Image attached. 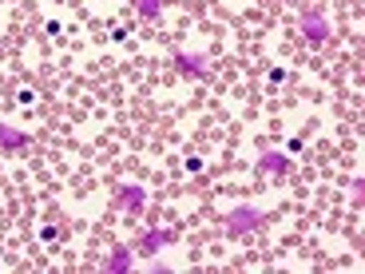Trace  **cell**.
<instances>
[{"label": "cell", "mask_w": 365, "mask_h": 274, "mask_svg": "<svg viewBox=\"0 0 365 274\" xmlns=\"http://www.w3.org/2000/svg\"><path fill=\"white\" fill-rule=\"evenodd\" d=\"M302 143H306V136H294V139H290V147H286V156H298Z\"/></svg>", "instance_id": "cell-12"}, {"label": "cell", "mask_w": 365, "mask_h": 274, "mask_svg": "<svg viewBox=\"0 0 365 274\" xmlns=\"http://www.w3.org/2000/svg\"><path fill=\"white\" fill-rule=\"evenodd\" d=\"M302 36H306V44H310V48H322L329 36H334V28H329V20L322 16L318 9H306V12H302Z\"/></svg>", "instance_id": "cell-2"}, {"label": "cell", "mask_w": 365, "mask_h": 274, "mask_svg": "<svg viewBox=\"0 0 365 274\" xmlns=\"http://www.w3.org/2000/svg\"><path fill=\"white\" fill-rule=\"evenodd\" d=\"M171 243H179V235H175V230H159V227H151L143 238H139V243H131V247H135L139 255H159V250L171 247Z\"/></svg>", "instance_id": "cell-4"}, {"label": "cell", "mask_w": 365, "mask_h": 274, "mask_svg": "<svg viewBox=\"0 0 365 274\" xmlns=\"http://www.w3.org/2000/svg\"><path fill=\"white\" fill-rule=\"evenodd\" d=\"M282 80H286V68L274 64V68H270V83H282Z\"/></svg>", "instance_id": "cell-13"}, {"label": "cell", "mask_w": 365, "mask_h": 274, "mask_svg": "<svg viewBox=\"0 0 365 274\" xmlns=\"http://www.w3.org/2000/svg\"><path fill=\"white\" fill-rule=\"evenodd\" d=\"M131 255H135V247H115V250H111V258L103 263V270H108V274L135 270V258H131Z\"/></svg>", "instance_id": "cell-8"}, {"label": "cell", "mask_w": 365, "mask_h": 274, "mask_svg": "<svg viewBox=\"0 0 365 274\" xmlns=\"http://www.w3.org/2000/svg\"><path fill=\"white\" fill-rule=\"evenodd\" d=\"M266 219H270V210L255 207V203H235L227 210V219H222V230H227V238H242L250 230H258Z\"/></svg>", "instance_id": "cell-1"}, {"label": "cell", "mask_w": 365, "mask_h": 274, "mask_svg": "<svg viewBox=\"0 0 365 274\" xmlns=\"http://www.w3.org/2000/svg\"><path fill=\"white\" fill-rule=\"evenodd\" d=\"M16 103H20V108H32V103H36V88H20L16 91Z\"/></svg>", "instance_id": "cell-11"}, {"label": "cell", "mask_w": 365, "mask_h": 274, "mask_svg": "<svg viewBox=\"0 0 365 274\" xmlns=\"http://www.w3.org/2000/svg\"><path fill=\"white\" fill-rule=\"evenodd\" d=\"M182 171H187V175H202V171H207V159H202V156H187V159H182Z\"/></svg>", "instance_id": "cell-10"}, {"label": "cell", "mask_w": 365, "mask_h": 274, "mask_svg": "<svg viewBox=\"0 0 365 274\" xmlns=\"http://www.w3.org/2000/svg\"><path fill=\"white\" fill-rule=\"evenodd\" d=\"M40 238H44V243H52V238H60V227H44V230H40Z\"/></svg>", "instance_id": "cell-14"}, {"label": "cell", "mask_w": 365, "mask_h": 274, "mask_svg": "<svg viewBox=\"0 0 365 274\" xmlns=\"http://www.w3.org/2000/svg\"><path fill=\"white\" fill-rule=\"evenodd\" d=\"M32 143V131H20V128H9L0 123V151H20V147Z\"/></svg>", "instance_id": "cell-7"}, {"label": "cell", "mask_w": 365, "mask_h": 274, "mask_svg": "<svg viewBox=\"0 0 365 274\" xmlns=\"http://www.w3.org/2000/svg\"><path fill=\"white\" fill-rule=\"evenodd\" d=\"M175 68H179L182 76H195V80H207L210 68H207V56L202 52H171Z\"/></svg>", "instance_id": "cell-3"}, {"label": "cell", "mask_w": 365, "mask_h": 274, "mask_svg": "<svg viewBox=\"0 0 365 274\" xmlns=\"http://www.w3.org/2000/svg\"><path fill=\"white\" fill-rule=\"evenodd\" d=\"M115 203H119V207H128L131 215H139V210L147 207V191L139 187V183H123V187H119V195H115Z\"/></svg>", "instance_id": "cell-5"}, {"label": "cell", "mask_w": 365, "mask_h": 274, "mask_svg": "<svg viewBox=\"0 0 365 274\" xmlns=\"http://www.w3.org/2000/svg\"><path fill=\"white\" fill-rule=\"evenodd\" d=\"M290 167H294V159L286 151H262L258 156V171H266V175H286Z\"/></svg>", "instance_id": "cell-6"}, {"label": "cell", "mask_w": 365, "mask_h": 274, "mask_svg": "<svg viewBox=\"0 0 365 274\" xmlns=\"http://www.w3.org/2000/svg\"><path fill=\"white\" fill-rule=\"evenodd\" d=\"M167 4H171V0H135V12H139L143 20H159Z\"/></svg>", "instance_id": "cell-9"}]
</instances>
